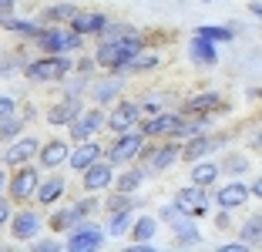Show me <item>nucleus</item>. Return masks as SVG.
I'll use <instances>...</instances> for the list:
<instances>
[{
	"instance_id": "nucleus-26",
	"label": "nucleus",
	"mask_w": 262,
	"mask_h": 252,
	"mask_svg": "<svg viewBox=\"0 0 262 252\" xmlns=\"http://www.w3.org/2000/svg\"><path fill=\"white\" fill-rule=\"evenodd\" d=\"M158 229H162V219L155 212L135 215V225H131V232H128V245L131 242H155V239H158Z\"/></svg>"
},
{
	"instance_id": "nucleus-34",
	"label": "nucleus",
	"mask_w": 262,
	"mask_h": 252,
	"mask_svg": "<svg viewBox=\"0 0 262 252\" xmlns=\"http://www.w3.org/2000/svg\"><path fill=\"white\" fill-rule=\"evenodd\" d=\"M27 135V121H24V115L17 111V115H7V118H0V148L10 145L14 138Z\"/></svg>"
},
{
	"instance_id": "nucleus-33",
	"label": "nucleus",
	"mask_w": 262,
	"mask_h": 252,
	"mask_svg": "<svg viewBox=\"0 0 262 252\" xmlns=\"http://www.w3.org/2000/svg\"><path fill=\"white\" fill-rule=\"evenodd\" d=\"M192 34H202V37H208V40H215V44H232L235 40V27L232 24H199Z\"/></svg>"
},
{
	"instance_id": "nucleus-17",
	"label": "nucleus",
	"mask_w": 262,
	"mask_h": 252,
	"mask_svg": "<svg viewBox=\"0 0 262 252\" xmlns=\"http://www.w3.org/2000/svg\"><path fill=\"white\" fill-rule=\"evenodd\" d=\"M71 192V178L64 175V168H57V172H44V178H40V188H37V205L40 208H54L61 205L64 199H68Z\"/></svg>"
},
{
	"instance_id": "nucleus-43",
	"label": "nucleus",
	"mask_w": 262,
	"mask_h": 252,
	"mask_svg": "<svg viewBox=\"0 0 262 252\" xmlns=\"http://www.w3.org/2000/svg\"><path fill=\"white\" fill-rule=\"evenodd\" d=\"M138 27L135 24H128V20H111L108 24V31L101 34V37H124V34H135Z\"/></svg>"
},
{
	"instance_id": "nucleus-24",
	"label": "nucleus",
	"mask_w": 262,
	"mask_h": 252,
	"mask_svg": "<svg viewBox=\"0 0 262 252\" xmlns=\"http://www.w3.org/2000/svg\"><path fill=\"white\" fill-rule=\"evenodd\" d=\"M222 175H225V172H222V161H219L215 155H212V158H202V161H192V165H188V182L205 185V188H215Z\"/></svg>"
},
{
	"instance_id": "nucleus-31",
	"label": "nucleus",
	"mask_w": 262,
	"mask_h": 252,
	"mask_svg": "<svg viewBox=\"0 0 262 252\" xmlns=\"http://www.w3.org/2000/svg\"><path fill=\"white\" fill-rule=\"evenodd\" d=\"M222 172L225 178H246L249 172H252V158H249L246 152H222Z\"/></svg>"
},
{
	"instance_id": "nucleus-37",
	"label": "nucleus",
	"mask_w": 262,
	"mask_h": 252,
	"mask_svg": "<svg viewBox=\"0 0 262 252\" xmlns=\"http://www.w3.org/2000/svg\"><path fill=\"white\" fill-rule=\"evenodd\" d=\"M57 88H61V94H64V98H88L91 77H84V74H74V71H71V74L64 77V81L57 84Z\"/></svg>"
},
{
	"instance_id": "nucleus-23",
	"label": "nucleus",
	"mask_w": 262,
	"mask_h": 252,
	"mask_svg": "<svg viewBox=\"0 0 262 252\" xmlns=\"http://www.w3.org/2000/svg\"><path fill=\"white\" fill-rule=\"evenodd\" d=\"M199 222H202V219H195V215L178 219L175 225H171V245H175V249H199V245L205 242Z\"/></svg>"
},
{
	"instance_id": "nucleus-42",
	"label": "nucleus",
	"mask_w": 262,
	"mask_h": 252,
	"mask_svg": "<svg viewBox=\"0 0 262 252\" xmlns=\"http://www.w3.org/2000/svg\"><path fill=\"white\" fill-rule=\"evenodd\" d=\"M212 225H215V232H229V229H235V222H232V212H229V208H215V212H212Z\"/></svg>"
},
{
	"instance_id": "nucleus-22",
	"label": "nucleus",
	"mask_w": 262,
	"mask_h": 252,
	"mask_svg": "<svg viewBox=\"0 0 262 252\" xmlns=\"http://www.w3.org/2000/svg\"><path fill=\"white\" fill-rule=\"evenodd\" d=\"M84 219L81 215V208H77V202H61V205L47 208V232H57V236H68L71 229H74L77 222Z\"/></svg>"
},
{
	"instance_id": "nucleus-5",
	"label": "nucleus",
	"mask_w": 262,
	"mask_h": 252,
	"mask_svg": "<svg viewBox=\"0 0 262 252\" xmlns=\"http://www.w3.org/2000/svg\"><path fill=\"white\" fill-rule=\"evenodd\" d=\"M84 34H77L71 24H47L44 34L34 40L37 54H81L84 51Z\"/></svg>"
},
{
	"instance_id": "nucleus-50",
	"label": "nucleus",
	"mask_w": 262,
	"mask_h": 252,
	"mask_svg": "<svg viewBox=\"0 0 262 252\" xmlns=\"http://www.w3.org/2000/svg\"><path fill=\"white\" fill-rule=\"evenodd\" d=\"M246 98L255 101V104H262V84H252V88H246Z\"/></svg>"
},
{
	"instance_id": "nucleus-44",
	"label": "nucleus",
	"mask_w": 262,
	"mask_h": 252,
	"mask_svg": "<svg viewBox=\"0 0 262 252\" xmlns=\"http://www.w3.org/2000/svg\"><path fill=\"white\" fill-rule=\"evenodd\" d=\"M138 104H141V118L165 111V108H162V101H158V94H145V98H138Z\"/></svg>"
},
{
	"instance_id": "nucleus-39",
	"label": "nucleus",
	"mask_w": 262,
	"mask_h": 252,
	"mask_svg": "<svg viewBox=\"0 0 262 252\" xmlns=\"http://www.w3.org/2000/svg\"><path fill=\"white\" fill-rule=\"evenodd\" d=\"M27 249H34V252H61V249H68V245H64V239L57 236V232H51V236H37Z\"/></svg>"
},
{
	"instance_id": "nucleus-9",
	"label": "nucleus",
	"mask_w": 262,
	"mask_h": 252,
	"mask_svg": "<svg viewBox=\"0 0 262 252\" xmlns=\"http://www.w3.org/2000/svg\"><path fill=\"white\" fill-rule=\"evenodd\" d=\"M171 199L195 219H212V212H215V188H205V185L185 182L171 192Z\"/></svg>"
},
{
	"instance_id": "nucleus-27",
	"label": "nucleus",
	"mask_w": 262,
	"mask_h": 252,
	"mask_svg": "<svg viewBox=\"0 0 262 252\" xmlns=\"http://www.w3.org/2000/svg\"><path fill=\"white\" fill-rule=\"evenodd\" d=\"M219 108H222V94L219 91H199L182 101L185 115H219Z\"/></svg>"
},
{
	"instance_id": "nucleus-28",
	"label": "nucleus",
	"mask_w": 262,
	"mask_h": 252,
	"mask_svg": "<svg viewBox=\"0 0 262 252\" xmlns=\"http://www.w3.org/2000/svg\"><path fill=\"white\" fill-rule=\"evenodd\" d=\"M175 121H178V111H158V115H148V118H141V124L138 128L145 131L148 138H168L171 135V128H175Z\"/></svg>"
},
{
	"instance_id": "nucleus-21",
	"label": "nucleus",
	"mask_w": 262,
	"mask_h": 252,
	"mask_svg": "<svg viewBox=\"0 0 262 252\" xmlns=\"http://www.w3.org/2000/svg\"><path fill=\"white\" fill-rule=\"evenodd\" d=\"M104 158V141L101 138H88V141H74V148H71V161L68 168L74 172V175H81L84 168H91L94 161Z\"/></svg>"
},
{
	"instance_id": "nucleus-7",
	"label": "nucleus",
	"mask_w": 262,
	"mask_h": 252,
	"mask_svg": "<svg viewBox=\"0 0 262 252\" xmlns=\"http://www.w3.org/2000/svg\"><path fill=\"white\" fill-rule=\"evenodd\" d=\"M40 178H44V168L37 161H27L20 168H10V182H7V195L17 202V205H31L37 199Z\"/></svg>"
},
{
	"instance_id": "nucleus-13",
	"label": "nucleus",
	"mask_w": 262,
	"mask_h": 252,
	"mask_svg": "<svg viewBox=\"0 0 262 252\" xmlns=\"http://www.w3.org/2000/svg\"><path fill=\"white\" fill-rule=\"evenodd\" d=\"M71 148H74V141H71L68 135H51L47 141H40L37 165L44 168V172H57V168H68V161H71Z\"/></svg>"
},
{
	"instance_id": "nucleus-32",
	"label": "nucleus",
	"mask_w": 262,
	"mask_h": 252,
	"mask_svg": "<svg viewBox=\"0 0 262 252\" xmlns=\"http://www.w3.org/2000/svg\"><path fill=\"white\" fill-rule=\"evenodd\" d=\"M77 14H81V7H77V4H68V0H61V4H47V7L40 10L37 17H40L44 24H71Z\"/></svg>"
},
{
	"instance_id": "nucleus-8",
	"label": "nucleus",
	"mask_w": 262,
	"mask_h": 252,
	"mask_svg": "<svg viewBox=\"0 0 262 252\" xmlns=\"http://www.w3.org/2000/svg\"><path fill=\"white\" fill-rule=\"evenodd\" d=\"M108 229H104V222H98V215L94 219H81L74 225V229L64 236V245H68V252H98L104 249V242H108Z\"/></svg>"
},
{
	"instance_id": "nucleus-20",
	"label": "nucleus",
	"mask_w": 262,
	"mask_h": 252,
	"mask_svg": "<svg viewBox=\"0 0 262 252\" xmlns=\"http://www.w3.org/2000/svg\"><path fill=\"white\" fill-rule=\"evenodd\" d=\"M185 54H188V64H195L199 71L219 68V44L208 40V37H202V34H192V37H188Z\"/></svg>"
},
{
	"instance_id": "nucleus-16",
	"label": "nucleus",
	"mask_w": 262,
	"mask_h": 252,
	"mask_svg": "<svg viewBox=\"0 0 262 252\" xmlns=\"http://www.w3.org/2000/svg\"><path fill=\"white\" fill-rule=\"evenodd\" d=\"M37 152H40V138L27 131V135L14 138L10 145L0 148V161L7 168H20V165H27V161H37Z\"/></svg>"
},
{
	"instance_id": "nucleus-11",
	"label": "nucleus",
	"mask_w": 262,
	"mask_h": 252,
	"mask_svg": "<svg viewBox=\"0 0 262 252\" xmlns=\"http://www.w3.org/2000/svg\"><path fill=\"white\" fill-rule=\"evenodd\" d=\"M124 84H128V74H115V71H101V74L91 77V88H88V101L101 108H111L118 98L124 94Z\"/></svg>"
},
{
	"instance_id": "nucleus-52",
	"label": "nucleus",
	"mask_w": 262,
	"mask_h": 252,
	"mask_svg": "<svg viewBox=\"0 0 262 252\" xmlns=\"http://www.w3.org/2000/svg\"><path fill=\"white\" fill-rule=\"evenodd\" d=\"M17 7V0H0V17H10Z\"/></svg>"
},
{
	"instance_id": "nucleus-45",
	"label": "nucleus",
	"mask_w": 262,
	"mask_h": 252,
	"mask_svg": "<svg viewBox=\"0 0 262 252\" xmlns=\"http://www.w3.org/2000/svg\"><path fill=\"white\" fill-rule=\"evenodd\" d=\"M17 108H20V101H17L14 94L0 91V118H7V115H17Z\"/></svg>"
},
{
	"instance_id": "nucleus-10",
	"label": "nucleus",
	"mask_w": 262,
	"mask_h": 252,
	"mask_svg": "<svg viewBox=\"0 0 262 252\" xmlns=\"http://www.w3.org/2000/svg\"><path fill=\"white\" fill-rule=\"evenodd\" d=\"M64 131H68L71 141H88V138H101L104 131H108V108L88 104L84 111H81V118H74V121H71Z\"/></svg>"
},
{
	"instance_id": "nucleus-4",
	"label": "nucleus",
	"mask_w": 262,
	"mask_h": 252,
	"mask_svg": "<svg viewBox=\"0 0 262 252\" xmlns=\"http://www.w3.org/2000/svg\"><path fill=\"white\" fill-rule=\"evenodd\" d=\"M44 229H47V208L31 202V205H17L14 219L7 225V236L14 245H31L37 236H44Z\"/></svg>"
},
{
	"instance_id": "nucleus-48",
	"label": "nucleus",
	"mask_w": 262,
	"mask_h": 252,
	"mask_svg": "<svg viewBox=\"0 0 262 252\" xmlns=\"http://www.w3.org/2000/svg\"><path fill=\"white\" fill-rule=\"evenodd\" d=\"M249 188H252V199H255V202H262V172L249 178Z\"/></svg>"
},
{
	"instance_id": "nucleus-2",
	"label": "nucleus",
	"mask_w": 262,
	"mask_h": 252,
	"mask_svg": "<svg viewBox=\"0 0 262 252\" xmlns=\"http://www.w3.org/2000/svg\"><path fill=\"white\" fill-rule=\"evenodd\" d=\"M74 57L77 54H37V57H27L20 77L31 84H61L74 71Z\"/></svg>"
},
{
	"instance_id": "nucleus-41",
	"label": "nucleus",
	"mask_w": 262,
	"mask_h": 252,
	"mask_svg": "<svg viewBox=\"0 0 262 252\" xmlns=\"http://www.w3.org/2000/svg\"><path fill=\"white\" fill-rule=\"evenodd\" d=\"M14 212H17V202L10 199L7 192H0V232H7V225H10V219H14Z\"/></svg>"
},
{
	"instance_id": "nucleus-30",
	"label": "nucleus",
	"mask_w": 262,
	"mask_h": 252,
	"mask_svg": "<svg viewBox=\"0 0 262 252\" xmlns=\"http://www.w3.org/2000/svg\"><path fill=\"white\" fill-rule=\"evenodd\" d=\"M158 68H162V54L151 51V47H145V51H138L128 61L124 74H128V77H135V74H151V71H158Z\"/></svg>"
},
{
	"instance_id": "nucleus-19",
	"label": "nucleus",
	"mask_w": 262,
	"mask_h": 252,
	"mask_svg": "<svg viewBox=\"0 0 262 252\" xmlns=\"http://www.w3.org/2000/svg\"><path fill=\"white\" fill-rule=\"evenodd\" d=\"M115 175H118V168L111 165L108 158H101V161H94L91 168H84L81 172V192H94V195H104V192L115 185Z\"/></svg>"
},
{
	"instance_id": "nucleus-12",
	"label": "nucleus",
	"mask_w": 262,
	"mask_h": 252,
	"mask_svg": "<svg viewBox=\"0 0 262 252\" xmlns=\"http://www.w3.org/2000/svg\"><path fill=\"white\" fill-rule=\"evenodd\" d=\"M229 145V131H202V135L188 138V141H182V161L185 165H192V161H202V158H212L215 152H222V148Z\"/></svg>"
},
{
	"instance_id": "nucleus-18",
	"label": "nucleus",
	"mask_w": 262,
	"mask_h": 252,
	"mask_svg": "<svg viewBox=\"0 0 262 252\" xmlns=\"http://www.w3.org/2000/svg\"><path fill=\"white\" fill-rule=\"evenodd\" d=\"M84 98H54L51 104H47V111H44V124L47 128H68L74 118H81V111H84Z\"/></svg>"
},
{
	"instance_id": "nucleus-14",
	"label": "nucleus",
	"mask_w": 262,
	"mask_h": 252,
	"mask_svg": "<svg viewBox=\"0 0 262 252\" xmlns=\"http://www.w3.org/2000/svg\"><path fill=\"white\" fill-rule=\"evenodd\" d=\"M141 124V104L131 98H118L108 108V135H124Z\"/></svg>"
},
{
	"instance_id": "nucleus-49",
	"label": "nucleus",
	"mask_w": 262,
	"mask_h": 252,
	"mask_svg": "<svg viewBox=\"0 0 262 252\" xmlns=\"http://www.w3.org/2000/svg\"><path fill=\"white\" fill-rule=\"evenodd\" d=\"M249 152H262V124L249 135Z\"/></svg>"
},
{
	"instance_id": "nucleus-29",
	"label": "nucleus",
	"mask_w": 262,
	"mask_h": 252,
	"mask_svg": "<svg viewBox=\"0 0 262 252\" xmlns=\"http://www.w3.org/2000/svg\"><path fill=\"white\" fill-rule=\"evenodd\" d=\"M148 182V175H145V168L135 161V165H124V168H118V175H115V185L111 188H118V192H141V185Z\"/></svg>"
},
{
	"instance_id": "nucleus-46",
	"label": "nucleus",
	"mask_w": 262,
	"mask_h": 252,
	"mask_svg": "<svg viewBox=\"0 0 262 252\" xmlns=\"http://www.w3.org/2000/svg\"><path fill=\"white\" fill-rule=\"evenodd\" d=\"M246 249H252L246 239H232V242H222V245H219V252H246Z\"/></svg>"
},
{
	"instance_id": "nucleus-38",
	"label": "nucleus",
	"mask_w": 262,
	"mask_h": 252,
	"mask_svg": "<svg viewBox=\"0 0 262 252\" xmlns=\"http://www.w3.org/2000/svg\"><path fill=\"white\" fill-rule=\"evenodd\" d=\"M155 215L162 219V225H168V229H171V225H175L178 219H185L188 212H185V208H182V205H178L175 199H171V202H165V205H158V212H155Z\"/></svg>"
},
{
	"instance_id": "nucleus-47",
	"label": "nucleus",
	"mask_w": 262,
	"mask_h": 252,
	"mask_svg": "<svg viewBox=\"0 0 262 252\" xmlns=\"http://www.w3.org/2000/svg\"><path fill=\"white\" fill-rule=\"evenodd\" d=\"M17 111L24 115V121H27V124L37 118V104H34V101H20V108H17Z\"/></svg>"
},
{
	"instance_id": "nucleus-6",
	"label": "nucleus",
	"mask_w": 262,
	"mask_h": 252,
	"mask_svg": "<svg viewBox=\"0 0 262 252\" xmlns=\"http://www.w3.org/2000/svg\"><path fill=\"white\" fill-rule=\"evenodd\" d=\"M145 145H148V135H145L141 128L124 131V135H111V138H108V145H104V158H108L115 168L135 165Z\"/></svg>"
},
{
	"instance_id": "nucleus-35",
	"label": "nucleus",
	"mask_w": 262,
	"mask_h": 252,
	"mask_svg": "<svg viewBox=\"0 0 262 252\" xmlns=\"http://www.w3.org/2000/svg\"><path fill=\"white\" fill-rule=\"evenodd\" d=\"M235 232H239V239H246L252 249H259V245H262V212L246 215V219H242V225Z\"/></svg>"
},
{
	"instance_id": "nucleus-51",
	"label": "nucleus",
	"mask_w": 262,
	"mask_h": 252,
	"mask_svg": "<svg viewBox=\"0 0 262 252\" xmlns=\"http://www.w3.org/2000/svg\"><path fill=\"white\" fill-rule=\"evenodd\" d=\"M7 182H10V168L0 161V192H7Z\"/></svg>"
},
{
	"instance_id": "nucleus-53",
	"label": "nucleus",
	"mask_w": 262,
	"mask_h": 252,
	"mask_svg": "<svg viewBox=\"0 0 262 252\" xmlns=\"http://www.w3.org/2000/svg\"><path fill=\"white\" fill-rule=\"evenodd\" d=\"M249 14H252L255 20H262V0H252V4H249Z\"/></svg>"
},
{
	"instance_id": "nucleus-36",
	"label": "nucleus",
	"mask_w": 262,
	"mask_h": 252,
	"mask_svg": "<svg viewBox=\"0 0 262 252\" xmlns=\"http://www.w3.org/2000/svg\"><path fill=\"white\" fill-rule=\"evenodd\" d=\"M131 225H135V212H115L104 215V229H108L111 239H128Z\"/></svg>"
},
{
	"instance_id": "nucleus-1",
	"label": "nucleus",
	"mask_w": 262,
	"mask_h": 252,
	"mask_svg": "<svg viewBox=\"0 0 262 252\" xmlns=\"http://www.w3.org/2000/svg\"><path fill=\"white\" fill-rule=\"evenodd\" d=\"M148 37L141 31L135 34H124V37H98V47H94V57H98L101 71H115V74H124L128 61L135 57L138 51H145Z\"/></svg>"
},
{
	"instance_id": "nucleus-54",
	"label": "nucleus",
	"mask_w": 262,
	"mask_h": 252,
	"mask_svg": "<svg viewBox=\"0 0 262 252\" xmlns=\"http://www.w3.org/2000/svg\"><path fill=\"white\" fill-rule=\"evenodd\" d=\"M202 4H215V0H202Z\"/></svg>"
},
{
	"instance_id": "nucleus-40",
	"label": "nucleus",
	"mask_w": 262,
	"mask_h": 252,
	"mask_svg": "<svg viewBox=\"0 0 262 252\" xmlns=\"http://www.w3.org/2000/svg\"><path fill=\"white\" fill-rule=\"evenodd\" d=\"M98 71H101V64H98V57H94V51H91V54H84V51H81V54L74 57V74L94 77Z\"/></svg>"
},
{
	"instance_id": "nucleus-25",
	"label": "nucleus",
	"mask_w": 262,
	"mask_h": 252,
	"mask_svg": "<svg viewBox=\"0 0 262 252\" xmlns=\"http://www.w3.org/2000/svg\"><path fill=\"white\" fill-rule=\"evenodd\" d=\"M111 17L104 14V10H81V14L71 20V27H74L77 34H84V37H101V34L108 31Z\"/></svg>"
},
{
	"instance_id": "nucleus-15",
	"label": "nucleus",
	"mask_w": 262,
	"mask_h": 252,
	"mask_svg": "<svg viewBox=\"0 0 262 252\" xmlns=\"http://www.w3.org/2000/svg\"><path fill=\"white\" fill-rule=\"evenodd\" d=\"M252 202V188H249L246 178H225L215 185V208H229V212H239Z\"/></svg>"
},
{
	"instance_id": "nucleus-3",
	"label": "nucleus",
	"mask_w": 262,
	"mask_h": 252,
	"mask_svg": "<svg viewBox=\"0 0 262 252\" xmlns=\"http://www.w3.org/2000/svg\"><path fill=\"white\" fill-rule=\"evenodd\" d=\"M178 161H182V141L175 138H148V145L138 155V165L145 168L148 178H162Z\"/></svg>"
}]
</instances>
